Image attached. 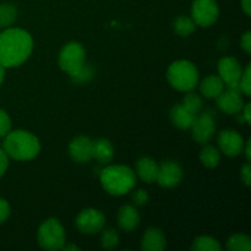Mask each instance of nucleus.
Returning a JSON list of instances; mask_svg holds the SVG:
<instances>
[{"instance_id": "f257e3e1", "label": "nucleus", "mask_w": 251, "mask_h": 251, "mask_svg": "<svg viewBox=\"0 0 251 251\" xmlns=\"http://www.w3.org/2000/svg\"><path fill=\"white\" fill-rule=\"evenodd\" d=\"M33 49L31 34L21 28H6L0 33V64L15 68L28 59Z\"/></svg>"}, {"instance_id": "f03ea898", "label": "nucleus", "mask_w": 251, "mask_h": 251, "mask_svg": "<svg viewBox=\"0 0 251 251\" xmlns=\"http://www.w3.org/2000/svg\"><path fill=\"white\" fill-rule=\"evenodd\" d=\"M2 150L16 161H29L38 156L41 151L39 140L26 130L10 131L5 136Z\"/></svg>"}, {"instance_id": "7ed1b4c3", "label": "nucleus", "mask_w": 251, "mask_h": 251, "mask_svg": "<svg viewBox=\"0 0 251 251\" xmlns=\"http://www.w3.org/2000/svg\"><path fill=\"white\" fill-rule=\"evenodd\" d=\"M103 189L110 195L120 196L134 189L136 176L134 171L126 166H109L100 173Z\"/></svg>"}, {"instance_id": "20e7f679", "label": "nucleus", "mask_w": 251, "mask_h": 251, "mask_svg": "<svg viewBox=\"0 0 251 251\" xmlns=\"http://www.w3.org/2000/svg\"><path fill=\"white\" fill-rule=\"evenodd\" d=\"M167 78L172 87L181 92L194 90L199 83V71L193 63L188 60L174 61L167 71Z\"/></svg>"}, {"instance_id": "39448f33", "label": "nucleus", "mask_w": 251, "mask_h": 251, "mask_svg": "<svg viewBox=\"0 0 251 251\" xmlns=\"http://www.w3.org/2000/svg\"><path fill=\"white\" fill-rule=\"evenodd\" d=\"M37 239L42 249L49 251L60 250L66 242L65 230L56 218H49L39 227Z\"/></svg>"}, {"instance_id": "423d86ee", "label": "nucleus", "mask_w": 251, "mask_h": 251, "mask_svg": "<svg viewBox=\"0 0 251 251\" xmlns=\"http://www.w3.org/2000/svg\"><path fill=\"white\" fill-rule=\"evenodd\" d=\"M85 49L77 42H70L59 54V65L61 70L73 76L85 65Z\"/></svg>"}, {"instance_id": "0eeeda50", "label": "nucleus", "mask_w": 251, "mask_h": 251, "mask_svg": "<svg viewBox=\"0 0 251 251\" xmlns=\"http://www.w3.org/2000/svg\"><path fill=\"white\" fill-rule=\"evenodd\" d=\"M218 5L215 0H195L191 7V19L198 26L208 27L218 19Z\"/></svg>"}, {"instance_id": "6e6552de", "label": "nucleus", "mask_w": 251, "mask_h": 251, "mask_svg": "<svg viewBox=\"0 0 251 251\" xmlns=\"http://www.w3.org/2000/svg\"><path fill=\"white\" fill-rule=\"evenodd\" d=\"M218 74L227 87L240 90L239 82L243 74V68L237 59L233 56L221 59L218 61Z\"/></svg>"}, {"instance_id": "1a4fd4ad", "label": "nucleus", "mask_w": 251, "mask_h": 251, "mask_svg": "<svg viewBox=\"0 0 251 251\" xmlns=\"http://www.w3.org/2000/svg\"><path fill=\"white\" fill-rule=\"evenodd\" d=\"M105 225V217L100 210L87 208L80 212L76 218V227L81 233L95 234L100 232Z\"/></svg>"}, {"instance_id": "9d476101", "label": "nucleus", "mask_w": 251, "mask_h": 251, "mask_svg": "<svg viewBox=\"0 0 251 251\" xmlns=\"http://www.w3.org/2000/svg\"><path fill=\"white\" fill-rule=\"evenodd\" d=\"M190 129L193 131L194 140L199 144L206 145L216 132L215 119L208 113H202L200 115L196 114Z\"/></svg>"}, {"instance_id": "9b49d317", "label": "nucleus", "mask_w": 251, "mask_h": 251, "mask_svg": "<svg viewBox=\"0 0 251 251\" xmlns=\"http://www.w3.org/2000/svg\"><path fill=\"white\" fill-rule=\"evenodd\" d=\"M218 145L226 156L237 157L244 149V140L238 131L227 129L221 131L218 136Z\"/></svg>"}, {"instance_id": "f8f14e48", "label": "nucleus", "mask_w": 251, "mask_h": 251, "mask_svg": "<svg viewBox=\"0 0 251 251\" xmlns=\"http://www.w3.org/2000/svg\"><path fill=\"white\" fill-rule=\"evenodd\" d=\"M181 178H183V171L176 162L166 161L158 167L156 180L163 188H174L180 183Z\"/></svg>"}, {"instance_id": "ddd939ff", "label": "nucleus", "mask_w": 251, "mask_h": 251, "mask_svg": "<svg viewBox=\"0 0 251 251\" xmlns=\"http://www.w3.org/2000/svg\"><path fill=\"white\" fill-rule=\"evenodd\" d=\"M217 105L222 112L227 114H235L239 113L244 107V100L242 97V91L238 88H229L223 90L222 93L217 97Z\"/></svg>"}, {"instance_id": "4468645a", "label": "nucleus", "mask_w": 251, "mask_h": 251, "mask_svg": "<svg viewBox=\"0 0 251 251\" xmlns=\"http://www.w3.org/2000/svg\"><path fill=\"white\" fill-rule=\"evenodd\" d=\"M92 141L86 136H77L69 145L71 158L78 163H87L93 158Z\"/></svg>"}, {"instance_id": "2eb2a0df", "label": "nucleus", "mask_w": 251, "mask_h": 251, "mask_svg": "<svg viewBox=\"0 0 251 251\" xmlns=\"http://www.w3.org/2000/svg\"><path fill=\"white\" fill-rule=\"evenodd\" d=\"M166 248V237L158 228H149L144 234L141 249L144 251H162Z\"/></svg>"}, {"instance_id": "dca6fc26", "label": "nucleus", "mask_w": 251, "mask_h": 251, "mask_svg": "<svg viewBox=\"0 0 251 251\" xmlns=\"http://www.w3.org/2000/svg\"><path fill=\"white\" fill-rule=\"evenodd\" d=\"M118 223L126 232L134 230L140 223V215L136 208L131 205L122 206L118 212Z\"/></svg>"}, {"instance_id": "f3484780", "label": "nucleus", "mask_w": 251, "mask_h": 251, "mask_svg": "<svg viewBox=\"0 0 251 251\" xmlns=\"http://www.w3.org/2000/svg\"><path fill=\"white\" fill-rule=\"evenodd\" d=\"M196 114L189 112L183 104H176L171 109V119L173 124L179 129H190L195 120Z\"/></svg>"}, {"instance_id": "a211bd4d", "label": "nucleus", "mask_w": 251, "mask_h": 251, "mask_svg": "<svg viewBox=\"0 0 251 251\" xmlns=\"http://www.w3.org/2000/svg\"><path fill=\"white\" fill-rule=\"evenodd\" d=\"M158 164L153 161V159L149 158V157H142L137 161L136 163V171L140 178L145 181V183H153L157 179V174H158Z\"/></svg>"}, {"instance_id": "6ab92c4d", "label": "nucleus", "mask_w": 251, "mask_h": 251, "mask_svg": "<svg viewBox=\"0 0 251 251\" xmlns=\"http://www.w3.org/2000/svg\"><path fill=\"white\" fill-rule=\"evenodd\" d=\"M225 82L217 75L207 76L200 83V91L206 98H217L225 90Z\"/></svg>"}, {"instance_id": "aec40b11", "label": "nucleus", "mask_w": 251, "mask_h": 251, "mask_svg": "<svg viewBox=\"0 0 251 251\" xmlns=\"http://www.w3.org/2000/svg\"><path fill=\"white\" fill-rule=\"evenodd\" d=\"M92 146L93 158H96L100 163H108L114 157V147L109 140L98 139L96 141H92Z\"/></svg>"}, {"instance_id": "412c9836", "label": "nucleus", "mask_w": 251, "mask_h": 251, "mask_svg": "<svg viewBox=\"0 0 251 251\" xmlns=\"http://www.w3.org/2000/svg\"><path fill=\"white\" fill-rule=\"evenodd\" d=\"M200 159L202 164L207 168H215L221 161V153L216 147L206 145L200 153Z\"/></svg>"}, {"instance_id": "4be33fe9", "label": "nucleus", "mask_w": 251, "mask_h": 251, "mask_svg": "<svg viewBox=\"0 0 251 251\" xmlns=\"http://www.w3.org/2000/svg\"><path fill=\"white\" fill-rule=\"evenodd\" d=\"M17 19V9L11 4L0 5V28H9Z\"/></svg>"}, {"instance_id": "5701e85b", "label": "nucleus", "mask_w": 251, "mask_h": 251, "mask_svg": "<svg viewBox=\"0 0 251 251\" xmlns=\"http://www.w3.org/2000/svg\"><path fill=\"white\" fill-rule=\"evenodd\" d=\"M194 251H220L221 245L215 238L202 235L194 240V244L191 247Z\"/></svg>"}, {"instance_id": "b1692460", "label": "nucleus", "mask_w": 251, "mask_h": 251, "mask_svg": "<svg viewBox=\"0 0 251 251\" xmlns=\"http://www.w3.org/2000/svg\"><path fill=\"white\" fill-rule=\"evenodd\" d=\"M227 248L230 251H250V238L245 234H234L228 239Z\"/></svg>"}, {"instance_id": "393cba45", "label": "nucleus", "mask_w": 251, "mask_h": 251, "mask_svg": "<svg viewBox=\"0 0 251 251\" xmlns=\"http://www.w3.org/2000/svg\"><path fill=\"white\" fill-rule=\"evenodd\" d=\"M196 28V24L191 17L188 16H179L174 21V29L179 36L186 37L193 33Z\"/></svg>"}, {"instance_id": "a878e982", "label": "nucleus", "mask_w": 251, "mask_h": 251, "mask_svg": "<svg viewBox=\"0 0 251 251\" xmlns=\"http://www.w3.org/2000/svg\"><path fill=\"white\" fill-rule=\"evenodd\" d=\"M183 105L189 112L193 113V114H198L201 110V108H202V100H201V97L199 95L189 91L188 95L184 97Z\"/></svg>"}, {"instance_id": "bb28decb", "label": "nucleus", "mask_w": 251, "mask_h": 251, "mask_svg": "<svg viewBox=\"0 0 251 251\" xmlns=\"http://www.w3.org/2000/svg\"><path fill=\"white\" fill-rule=\"evenodd\" d=\"M100 243L104 249L112 250L118 247L119 244V235H118L117 230L114 229H105L100 235Z\"/></svg>"}, {"instance_id": "cd10ccee", "label": "nucleus", "mask_w": 251, "mask_h": 251, "mask_svg": "<svg viewBox=\"0 0 251 251\" xmlns=\"http://www.w3.org/2000/svg\"><path fill=\"white\" fill-rule=\"evenodd\" d=\"M239 85H240V90H242V92L244 93V95L250 96V92H251V65L250 64L247 66L245 70H243Z\"/></svg>"}, {"instance_id": "c85d7f7f", "label": "nucleus", "mask_w": 251, "mask_h": 251, "mask_svg": "<svg viewBox=\"0 0 251 251\" xmlns=\"http://www.w3.org/2000/svg\"><path fill=\"white\" fill-rule=\"evenodd\" d=\"M11 130V119L5 110L0 109V137L6 136Z\"/></svg>"}, {"instance_id": "c756f323", "label": "nucleus", "mask_w": 251, "mask_h": 251, "mask_svg": "<svg viewBox=\"0 0 251 251\" xmlns=\"http://www.w3.org/2000/svg\"><path fill=\"white\" fill-rule=\"evenodd\" d=\"M92 75L93 74H92V70H91V68L83 65L82 68H81L80 70L75 74V75L71 76V77H73V80L75 81V82L82 83V82H86V81L90 80V78L92 77Z\"/></svg>"}, {"instance_id": "7c9ffc66", "label": "nucleus", "mask_w": 251, "mask_h": 251, "mask_svg": "<svg viewBox=\"0 0 251 251\" xmlns=\"http://www.w3.org/2000/svg\"><path fill=\"white\" fill-rule=\"evenodd\" d=\"M132 201L135 202V205L144 206L149 201V195H147V193L145 190H137L132 195Z\"/></svg>"}, {"instance_id": "2f4dec72", "label": "nucleus", "mask_w": 251, "mask_h": 251, "mask_svg": "<svg viewBox=\"0 0 251 251\" xmlns=\"http://www.w3.org/2000/svg\"><path fill=\"white\" fill-rule=\"evenodd\" d=\"M10 216V206L6 200L0 198V225L7 220Z\"/></svg>"}, {"instance_id": "473e14b6", "label": "nucleus", "mask_w": 251, "mask_h": 251, "mask_svg": "<svg viewBox=\"0 0 251 251\" xmlns=\"http://www.w3.org/2000/svg\"><path fill=\"white\" fill-rule=\"evenodd\" d=\"M9 167V156L4 150L0 149V176H2Z\"/></svg>"}, {"instance_id": "72a5a7b5", "label": "nucleus", "mask_w": 251, "mask_h": 251, "mask_svg": "<svg viewBox=\"0 0 251 251\" xmlns=\"http://www.w3.org/2000/svg\"><path fill=\"white\" fill-rule=\"evenodd\" d=\"M240 176H242V180L244 181V184L247 186L250 185V181H251V167H250V163H247L244 164V167L242 168V171H240Z\"/></svg>"}, {"instance_id": "f704fd0d", "label": "nucleus", "mask_w": 251, "mask_h": 251, "mask_svg": "<svg viewBox=\"0 0 251 251\" xmlns=\"http://www.w3.org/2000/svg\"><path fill=\"white\" fill-rule=\"evenodd\" d=\"M240 44H242V48L244 49L248 54L251 53V32L250 31L247 32V33H244V36L242 37V42H240Z\"/></svg>"}, {"instance_id": "c9c22d12", "label": "nucleus", "mask_w": 251, "mask_h": 251, "mask_svg": "<svg viewBox=\"0 0 251 251\" xmlns=\"http://www.w3.org/2000/svg\"><path fill=\"white\" fill-rule=\"evenodd\" d=\"M244 110L243 112V117H244L245 122L247 123H250L251 122V114H250V104H247L245 107H243V109Z\"/></svg>"}, {"instance_id": "e433bc0d", "label": "nucleus", "mask_w": 251, "mask_h": 251, "mask_svg": "<svg viewBox=\"0 0 251 251\" xmlns=\"http://www.w3.org/2000/svg\"><path fill=\"white\" fill-rule=\"evenodd\" d=\"M242 7L247 15L251 14V0H242Z\"/></svg>"}, {"instance_id": "4c0bfd02", "label": "nucleus", "mask_w": 251, "mask_h": 251, "mask_svg": "<svg viewBox=\"0 0 251 251\" xmlns=\"http://www.w3.org/2000/svg\"><path fill=\"white\" fill-rule=\"evenodd\" d=\"M250 146H251V141L249 140V141L247 142V149H245V154H247V158L248 161H250L251 158V151H250Z\"/></svg>"}, {"instance_id": "58836bf2", "label": "nucleus", "mask_w": 251, "mask_h": 251, "mask_svg": "<svg viewBox=\"0 0 251 251\" xmlns=\"http://www.w3.org/2000/svg\"><path fill=\"white\" fill-rule=\"evenodd\" d=\"M4 78H5V66H2L0 64V85L4 82Z\"/></svg>"}, {"instance_id": "ea45409f", "label": "nucleus", "mask_w": 251, "mask_h": 251, "mask_svg": "<svg viewBox=\"0 0 251 251\" xmlns=\"http://www.w3.org/2000/svg\"><path fill=\"white\" fill-rule=\"evenodd\" d=\"M63 249L66 250V251H68V250H80V248L76 247V245H74V244H71V245H64Z\"/></svg>"}]
</instances>
